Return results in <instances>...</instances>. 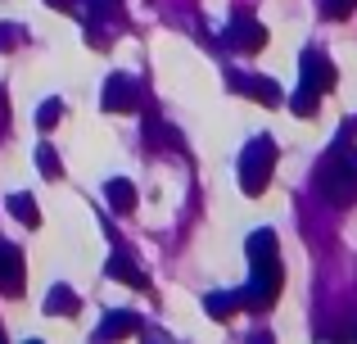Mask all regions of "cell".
I'll return each instance as SVG.
<instances>
[{"mask_svg":"<svg viewBox=\"0 0 357 344\" xmlns=\"http://www.w3.org/2000/svg\"><path fill=\"white\" fill-rule=\"evenodd\" d=\"M271 163H276V145H271L267 136H262V141H253L249 150H244V168H240V177H244V190H249V195H258L262 186H267Z\"/></svg>","mask_w":357,"mask_h":344,"instance_id":"2","label":"cell"},{"mask_svg":"<svg viewBox=\"0 0 357 344\" xmlns=\"http://www.w3.org/2000/svg\"><path fill=\"white\" fill-rule=\"evenodd\" d=\"M262 41H267V32H262L253 18H240V23H236V45H240V50H258Z\"/></svg>","mask_w":357,"mask_h":344,"instance_id":"4","label":"cell"},{"mask_svg":"<svg viewBox=\"0 0 357 344\" xmlns=\"http://www.w3.org/2000/svg\"><path fill=\"white\" fill-rule=\"evenodd\" d=\"M321 9H326V18H349L357 9V0H326Z\"/></svg>","mask_w":357,"mask_h":344,"instance_id":"5","label":"cell"},{"mask_svg":"<svg viewBox=\"0 0 357 344\" xmlns=\"http://www.w3.org/2000/svg\"><path fill=\"white\" fill-rule=\"evenodd\" d=\"M317 186L326 190V200H331V204H353L357 200V163H349V141H344L340 150L321 163Z\"/></svg>","mask_w":357,"mask_h":344,"instance_id":"1","label":"cell"},{"mask_svg":"<svg viewBox=\"0 0 357 344\" xmlns=\"http://www.w3.org/2000/svg\"><path fill=\"white\" fill-rule=\"evenodd\" d=\"M303 87H307V91H317V96L335 87V68H331V63H326L317 50H312V54H303Z\"/></svg>","mask_w":357,"mask_h":344,"instance_id":"3","label":"cell"}]
</instances>
